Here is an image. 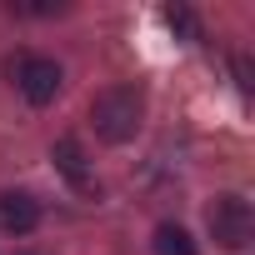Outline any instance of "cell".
I'll use <instances>...</instances> for the list:
<instances>
[{"instance_id":"1","label":"cell","mask_w":255,"mask_h":255,"mask_svg":"<svg viewBox=\"0 0 255 255\" xmlns=\"http://www.w3.org/2000/svg\"><path fill=\"white\" fill-rule=\"evenodd\" d=\"M140 115H145V100L135 85H110L95 95L90 105V120H95V135L110 140V145H125L135 130H140Z\"/></svg>"},{"instance_id":"2","label":"cell","mask_w":255,"mask_h":255,"mask_svg":"<svg viewBox=\"0 0 255 255\" xmlns=\"http://www.w3.org/2000/svg\"><path fill=\"white\" fill-rule=\"evenodd\" d=\"M205 220H210L215 245H225V250H245L250 235H255V215H250L245 195H215L210 210H205Z\"/></svg>"},{"instance_id":"3","label":"cell","mask_w":255,"mask_h":255,"mask_svg":"<svg viewBox=\"0 0 255 255\" xmlns=\"http://www.w3.org/2000/svg\"><path fill=\"white\" fill-rule=\"evenodd\" d=\"M10 75H15V85H20V95L30 100V105H50L55 95H60V65L55 60H40V55H20V60H10Z\"/></svg>"},{"instance_id":"4","label":"cell","mask_w":255,"mask_h":255,"mask_svg":"<svg viewBox=\"0 0 255 255\" xmlns=\"http://www.w3.org/2000/svg\"><path fill=\"white\" fill-rule=\"evenodd\" d=\"M50 155H55L60 175H65V180H70V185H75L80 195H100V185H95V180L85 175V150H80V140H75V135L55 140V150H50Z\"/></svg>"},{"instance_id":"5","label":"cell","mask_w":255,"mask_h":255,"mask_svg":"<svg viewBox=\"0 0 255 255\" xmlns=\"http://www.w3.org/2000/svg\"><path fill=\"white\" fill-rule=\"evenodd\" d=\"M0 225H5L10 235H30L40 225V205L25 190H5V195H0Z\"/></svg>"},{"instance_id":"6","label":"cell","mask_w":255,"mask_h":255,"mask_svg":"<svg viewBox=\"0 0 255 255\" xmlns=\"http://www.w3.org/2000/svg\"><path fill=\"white\" fill-rule=\"evenodd\" d=\"M150 245H155V255H195V240H190L180 225H170V220L155 225V240H150Z\"/></svg>"},{"instance_id":"7","label":"cell","mask_w":255,"mask_h":255,"mask_svg":"<svg viewBox=\"0 0 255 255\" xmlns=\"http://www.w3.org/2000/svg\"><path fill=\"white\" fill-rule=\"evenodd\" d=\"M160 20H165L180 40H195V35H200V25H195V15H190L185 5H165V10H160Z\"/></svg>"},{"instance_id":"8","label":"cell","mask_w":255,"mask_h":255,"mask_svg":"<svg viewBox=\"0 0 255 255\" xmlns=\"http://www.w3.org/2000/svg\"><path fill=\"white\" fill-rule=\"evenodd\" d=\"M235 75H240V90H250V60H245V55L235 60Z\"/></svg>"}]
</instances>
